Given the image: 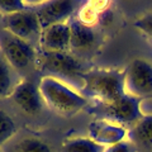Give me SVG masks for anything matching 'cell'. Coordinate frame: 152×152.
Segmentation results:
<instances>
[{
  "instance_id": "cell-1",
  "label": "cell",
  "mask_w": 152,
  "mask_h": 152,
  "mask_svg": "<svg viewBox=\"0 0 152 152\" xmlns=\"http://www.w3.org/2000/svg\"><path fill=\"white\" fill-rule=\"evenodd\" d=\"M83 91L96 103H109L126 95L124 71L115 69L86 70L81 76Z\"/></svg>"
},
{
  "instance_id": "cell-2",
  "label": "cell",
  "mask_w": 152,
  "mask_h": 152,
  "mask_svg": "<svg viewBox=\"0 0 152 152\" xmlns=\"http://www.w3.org/2000/svg\"><path fill=\"white\" fill-rule=\"evenodd\" d=\"M38 86L41 96L47 107L61 115H75L89 104V99L85 95L77 93L53 76L43 77Z\"/></svg>"
},
{
  "instance_id": "cell-3",
  "label": "cell",
  "mask_w": 152,
  "mask_h": 152,
  "mask_svg": "<svg viewBox=\"0 0 152 152\" xmlns=\"http://www.w3.org/2000/svg\"><path fill=\"white\" fill-rule=\"evenodd\" d=\"M141 102V99L126 94L109 103H96L93 108H90V113L96 115L99 119L117 123L123 127H132L143 117Z\"/></svg>"
},
{
  "instance_id": "cell-4",
  "label": "cell",
  "mask_w": 152,
  "mask_h": 152,
  "mask_svg": "<svg viewBox=\"0 0 152 152\" xmlns=\"http://www.w3.org/2000/svg\"><path fill=\"white\" fill-rule=\"evenodd\" d=\"M123 71L127 94L141 100L152 99V64L148 60L134 58Z\"/></svg>"
},
{
  "instance_id": "cell-5",
  "label": "cell",
  "mask_w": 152,
  "mask_h": 152,
  "mask_svg": "<svg viewBox=\"0 0 152 152\" xmlns=\"http://www.w3.org/2000/svg\"><path fill=\"white\" fill-rule=\"evenodd\" d=\"M0 48L9 65L18 71L26 70L36 61V51L29 42L10 33L0 37Z\"/></svg>"
},
{
  "instance_id": "cell-6",
  "label": "cell",
  "mask_w": 152,
  "mask_h": 152,
  "mask_svg": "<svg viewBox=\"0 0 152 152\" xmlns=\"http://www.w3.org/2000/svg\"><path fill=\"white\" fill-rule=\"evenodd\" d=\"M81 7L80 3L75 0H52V1H41L33 7L36 12L41 28L66 23L67 19L75 13V10Z\"/></svg>"
},
{
  "instance_id": "cell-7",
  "label": "cell",
  "mask_w": 152,
  "mask_h": 152,
  "mask_svg": "<svg viewBox=\"0 0 152 152\" xmlns=\"http://www.w3.org/2000/svg\"><path fill=\"white\" fill-rule=\"evenodd\" d=\"M41 69L67 77L81 79L85 70L83 64L69 52H41Z\"/></svg>"
},
{
  "instance_id": "cell-8",
  "label": "cell",
  "mask_w": 152,
  "mask_h": 152,
  "mask_svg": "<svg viewBox=\"0 0 152 152\" xmlns=\"http://www.w3.org/2000/svg\"><path fill=\"white\" fill-rule=\"evenodd\" d=\"M3 26L8 33L24 41L37 34V33H41L42 31L38 17L32 8V4H31V9L9 14V15H4Z\"/></svg>"
},
{
  "instance_id": "cell-9",
  "label": "cell",
  "mask_w": 152,
  "mask_h": 152,
  "mask_svg": "<svg viewBox=\"0 0 152 152\" xmlns=\"http://www.w3.org/2000/svg\"><path fill=\"white\" fill-rule=\"evenodd\" d=\"M13 103L28 115H36L42 109V96L39 86L28 79H23L14 86L12 95Z\"/></svg>"
},
{
  "instance_id": "cell-10",
  "label": "cell",
  "mask_w": 152,
  "mask_h": 152,
  "mask_svg": "<svg viewBox=\"0 0 152 152\" xmlns=\"http://www.w3.org/2000/svg\"><path fill=\"white\" fill-rule=\"evenodd\" d=\"M89 138L96 142L98 145L108 147L126 140L128 129L117 123H112L104 119H96L91 122L88 127Z\"/></svg>"
},
{
  "instance_id": "cell-11",
  "label": "cell",
  "mask_w": 152,
  "mask_h": 152,
  "mask_svg": "<svg viewBox=\"0 0 152 152\" xmlns=\"http://www.w3.org/2000/svg\"><path fill=\"white\" fill-rule=\"evenodd\" d=\"M70 41L71 28L69 23L47 27L39 33V46L46 52H69Z\"/></svg>"
},
{
  "instance_id": "cell-12",
  "label": "cell",
  "mask_w": 152,
  "mask_h": 152,
  "mask_svg": "<svg viewBox=\"0 0 152 152\" xmlns=\"http://www.w3.org/2000/svg\"><path fill=\"white\" fill-rule=\"evenodd\" d=\"M71 28L70 51L91 52L98 45V36L93 27L85 26L77 19L69 23Z\"/></svg>"
},
{
  "instance_id": "cell-13",
  "label": "cell",
  "mask_w": 152,
  "mask_h": 152,
  "mask_svg": "<svg viewBox=\"0 0 152 152\" xmlns=\"http://www.w3.org/2000/svg\"><path fill=\"white\" fill-rule=\"evenodd\" d=\"M127 137L137 152H152V114H143L138 122L128 128Z\"/></svg>"
},
{
  "instance_id": "cell-14",
  "label": "cell",
  "mask_w": 152,
  "mask_h": 152,
  "mask_svg": "<svg viewBox=\"0 0 152 152\" xmlns=\"http://www.w3.org/2000/svg\"><path fill=\"white\" fill-rule=\"evenodd\" d=\"M109 3L105 1H89L79 8V18L77 20L85 26L93 27L95 23L100 20L104 12L108 9Z\"/></svg>"
},
{
  "instance_id": "cell-15",
  "label": "cell",
  "mask_w": 152,
  "mask_h": 152,
  "mask_svg": "<svg viewBox=\"0 0 152 152\" xmlns=\"http://www.w3.org/2000/svg\"><path fill=\"white\" fill-rule=\"evenodd\" d=\"M105 147L98 145L89 137H76L67 140L62 145L61 152H104Z\"/></svg>"
},
{
  "instance_id": "cell-16",
  "label": "cell",
  "mask_w": 152,
  "mask_h": 152,
  "mask_svg": "<svg viewBox=\"0 0 152 152\" xmlns=\"http://www.w3.org/2000/svg\"><path fill=\"white\" fill-rule=\"evenodd\" d=\"M12 66L5 60L3 53H0V99L12 95L13 89L12 88Z\"/></svg>"
},
{
  "instance_id": "cell-17",
  "label": "cell",
  "mask_w": 152,
  "mask_h": 152,
  "mask_svg": "<svg viewBox=\"0 0 152 152\" xmlns=\"http://www.w3.org/2000/svg\"><path fill=\"white\" fill-rule=\"evenodd\" d=\"M14 152H52L50 145L34 137H24L14 147Z\"/></svg>"
},
{
  "instance_id": "cell-18",
  "label": "cell",
  "mask_w": 152,
  "mask_h": 152,
  "mask_svg": "<svg viewBox=\"0 0 152 152\" xmlns=\"http://www.w3.org/2000/svg\"><path fill=\"white\" fill-rule=\"evenodd\" d=\"M15 132L17 126L14 119L5 110L0 109V147L9 140H12Z\"/></svg>"
},
{
  "instance_id": "cell-19",
  "label": "cell",
  "mask_w": 152,
  "mask_h": 152,
  "mask_svg": "<svg viewBox=\"0 0 152 152\" xmlns=\"http://www.w3.org/2000/svg\"><path fill=\"white\" fill-rule=\"evenodd\" d=\"M137 29H138L142 36H143L147 41L152 45V12L145 13L140 15L133 23Z\"/></svg>"
},
{
  "instance_id": "cell-20",
  "label": "cell",
  "mask_w": 152,
  "mask_h": 152,
  "mask_svg": "<svg viewBox=\"0 0 152 152\" xmlns=\"http://www.w3.org/2000/svg\"><path fill=\"white\" fill-rule=\"evenodd\" d=\"M29 4L22 0H0V12L4 15H9V14H14V13H19L23 10H27Z\"/></svg>"
},
{
  "instance_id": "cell-21",
  "label": "cell",
  "mask_w": 152,
  "mask_h": 152,
  "mask_svg": "<svg viewBox=\"0 0 152 152\" xmlns=\"http://www.w3.org/2000/svg\"><path fill=\"white\" fill-rule=\"evenodd\" d=\"M104 152H137V150H136V147L133 146L132 142L124 140L122 142H118L115 145L105 147Z\"/></svg>"
}]
</instances>
